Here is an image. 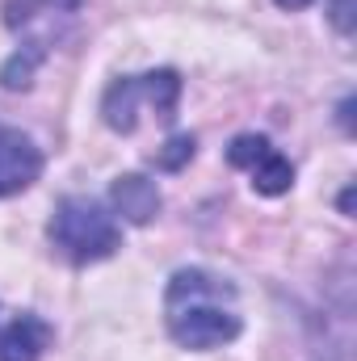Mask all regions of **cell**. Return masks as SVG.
Returning <instances> with one entry per match:
<instances>
[{
  "label": "cell",
  "mask_w": 357,
  "mask_h": 361,
  "mask_svg": "<svg viewBox=\"0 0 357 361\" xmlns=\"http://www.w3.org/2000/svg\"><path fill=\"white\" fill-rule=\"evenodd\" d=\"M341 210H345V214L353 210V189H345V193H341Z\"/></svg>",
  "instance_id": "11"
},
{
  "label": "cell",
  "mask_w": 357,
  "mask_h": 361,
  "mask_svg": "<svg viewBox=\"0 0 357 361\" xmlns=\"http://www.w3.org/2000/svg\"><path fill=\"white\" fill-rule=\"evenodd\" d=\"M332 21L341 25V34H349V30H353V0H337V8H332Z\"/></svg>",
  "instance_id": "10"
},
{
  "label": "cell",
  "mask_w": 357,
  "mask_h": 361,
  "mask_svg": "<svg viewBox=\"0 0 357 361\" xmlns=\"http://www.w3.org/2000/svg\"><path fill=\"white\" fill-rule=\"evenodd\" d=\"M227 164L231 169H244L253 177V189L265 193V197H282L294 185L290 160L269 143L265 135H236L231 147H227Z\"/></svg>",
  "instance_id": "4"
},
{
  "label": "cell",
  "mask_w": 357,
  "mask_h": 361,
  "mask_svg": "<svg viewBox=\"0 0 357 361\" xmlns=\"http://www.w3.org/2000/svg\"><path fill=\"white\" fill-rule=\"evenodd\" d=\"M277 4H282V8H307L311 0H277Z\"/></svg>",
  "instance_id": "12"
},
{
  "label": "cell",
  "mask_w": 357,
  "mask_h": 361,
  "mask_svg": "<svg viewBox=\"0 0 357 361\" xmlns=\"http://www.w3.org/2000/svg\"><path fill=\"white\" fill-rule=\"evenodd\" d=\"M51 345V324L34 311H17L13 319H0V361H38Z\"/></svg>",
  "instance_id": "6"
},
{
  "label": "cell",
  "mask_w": 357,
  "mask_h": 361,
  "mask_svg": "<svg viewBox=\"0 0 357 361\" xmlns=\"http://www.w3.org/2000/svg\"><path fill=\"white\" fill-rule=\"evenodd\" d=\"M76 8H80V0H13L4 8V21H8V30H21L47 13H76Z\"/></svg>",
  "instance_id": "8"
},
{
  "label": "cell",
  "mask_w": 357,
  "mask_h": 361,
  "mask_svg": "<svg viewBox=\"0 0 357 361\" xmlns=\"http://www.w3.org/2000/svg\"><path fill=\"white\" fill-rule=\"evenodd\" d=\"M47 235L59 248V257H68L72 265H97L122 248L118 219L92 197H63L51 214Z\"/></svg>",
  "instance_id": "2"
},
{
  "label": "cell",
  "mask_w": 357,
  "mask_h": 361,
  "mask_svg": "<svg viewBox=\"0 0 357 361\" xmlns=\"http://www.w3.org/2000/svg\"><path fill=\"white\" fill-rule=\"evenodd\" d=\"M177 97H181V76L173 68H160V72H147V76H118L105 101H101V118L109 130L118 135H135L139 126V109L147 105L164 126L177 118Z\"/></svg>",
  "instance_id": "3"
},
{
  "label": "cell",
  "mask_w": 357,
  "mask_h": 361,
  "mask_svg": "<svg viewBox=\"0 0 357 361\" xmlns=\"http://www.w3.org/2000/svg\"><path fill=\"white\" fill-rule=\"evenodd\" d=\"M109 202H114V210H118L126 223H135V227H143V223H152V219L160 214V189L147 177H139V173H126V177L114 180V185H109Z\"/></svg>",
  "instance_id": "7"
},
{
  "label": "cell",
  "mask_w": 357,
  "mask_h": 361,
  "mask_svg": "<svg viewBox=\"0 0 357 361\" xmlns=\"http://www.w3.org/2000/svg\"><path fill=\"white\" fill-rule=\"evenodd\" d=\"M193 147H198V143H193V135H173V139L156 152V169H160V173H177L181 164H189V160H193Z\"/></svg>",
  "instance_id": "9"
},
{
  "label": "cell",
  "mask_w": 357,
  "mask_h": 361,
  "mask_svg": "<svg viewBox=\"0 0 357 361\" xmlns=\"http://www.w3.org/2000/svg\"><path fill=\"white\" fill-rule=\"evenodd\" d=\"M42 177V152L30 143V135L0 122V197H13Z\"/></svg>",
  "instance_id": "5"
},
{
  "label": "cell",
  "mask_w": 357,
  "mask_h": 361,
  "mask_svg": "<svg viewBox=\"0 0 357 361\" xmlns=\"http://www.w3.org/2000/svg\"><path fill=\"white\" fill-rule=\"evenodd\" d=\"M164 324L181 349L193 353L231 345L244 328L236 286L210 269H177L164 290Z\"/></svg>",
  "instance_id": "1"
}]
</instances>
